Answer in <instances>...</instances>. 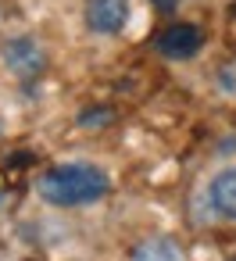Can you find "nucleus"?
Wrapping results in <instances>:
<instances>
[{"mask_svg":"<svg viewBox=\"0 0 236 261\" xmlns=\"http://www.w3.org/2000/svg\"><path fill=\"white\" fill-rule=\"evenodd\" d=\"M129 261H186V254H182L179 240H172V236H154V240L136 243V250H133Z\"/></svg>","mask_w":236,"mask_h":261,"instance_id":"423d86ee","label":"nucleus"},{"mask_svg":"<svg viewBox=\"0 0 236 261\" xmlns=\"http://www.w3.org/2000/svg\"><path fill=\"white\" fill-rule=\"evenodd\" d=\"M111 179L104 168L86 165V161H68V165H50L36 179V193L50 207H86L108 197Z\"/></svg>","mask_w":236,"mask_h":261,"instance_id":"f257e3e1","label":"nucleus"},{"mask_svg":"<svg viewBox=\"0 0 236 261\" xmlns=\"http://www.w3.org/2000/svg\"><path fill=\"white\" fill-rule=\"evenodd\" d=\"M129 25V0H86V29L118 36Z\"/></svg>","mask_w":236,"mask_h":261,"instance_id":"7ed1b4c3","label":"nucleus"},{"mask_svg":"<svg viewBox=\"0 0 236 261\" xmlns=\"http://www.w3.org/2000/svg\"><path fill=\"white\" fill-rule=\"evenodd\" d=\"M0 58H4V65L11 68L15 79H36L47 68V54L36 36H11L0 47Z\"/></svg>","mask_w":236,"mask_h":261,"instance_id":"f03ea898","label":"nucleus"},{"mask_svg":"<svg viewBox=\"0 0 236 261\" xmlns=\"http://www.w3.org/2000/svg\"><path fill=\"white\" fill-rule=\"evenodd\" d=\"M207 204L215 207L218 218L236 222V165H225L211 175L207 182Z\"/></svg>","mask_w":236,"mask_h":261,"instance_id":"39448f33","label":"nucleus"},{"mask_svg":"<svg viewBox=\"0 0 236 261\" xmlns=\"http://www.w3.org/2000/svg\"><path fill=\"white\" fill-rule=\"evenodd\" d=\"M200 43H204V33L197 25H190V22H175L158 36V50L165 58H172V61H190L200 50Z\"/></svg>","mask_w":236,"mask_h":261,"instance_id":"20e7f679","label":"nucleus"}]
</instances>
